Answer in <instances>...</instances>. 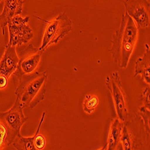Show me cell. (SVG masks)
Returning a JSON list of instances; mask_svg holds the SVG:
<instances>
[{
  "label": "cell",
  "mask_w": 150,
  "mask_h": 150,
  "mask_svg": "<svg viewBox=\"0 0 150 150\" xmlns=\"http://www.w3.org/2000/svg\"><path fill=\"white\" fill-rule=\"evenodd\" d=\"M138 28L134 20L126 13L122 15L119 28L113 34L109 52L114 62L126 69L137 41Z\"/></svg>",
  "instance_id": "6da1fadb"
},
{
  "label": "cell",
  "mask_w": 150,
  "mask_h": 150,
  "mask_svg": "<svg viewBox=\"0 0 150 150\" xmlns=\"http://www.w3.org/2000/svg\"><path fill=\"white\" fill-rule=\"evenodd\" d=\"M18 78L19 83L15 92L16 100L23 108H35L45 98L47 72H33Z\"/></svg>",
  "instance_id": "7a4b0ae2"
},
{
  "label": "cell",
  "mask_w": 150,
  "mask_h": 150,
  "mask_svg": "<svg viewBox=\"0 0 150 150\" xmlns=\"http://www.w3.org/2000/svg\"><path fill=\"white\" fill-rule=\"evenodd\" d=\"M71 29V20L65 13H61L54 20L48 22L39 50L43 52L49 46L57 44Z\"/></svg>",
  "instance_id": "3957f363"
},
{
  "label": "cell",
  "mask_w": 150,
  "mask_h": 150,
  "mask_svg": "<svg viewBox=\"0 0 150 150\" xmlns=\"http://www.w3.org/2000/svg\"><path fill=\"white\" fill-rule=\"evenodd\" d=\"M105 83L109 90L115 107L117 114L122 121H126L128 118L127 100L118 71L110 73L105 78Z\"/></svg>",
  "instance_id": "277c9868"
},
{
  "label": "cell",
  "mask_w": 150,
  "mask_h": 150,
  "mask_svg": "<svg viewBox=\"0 0 150 150\" xmlns=\"http://www.w3.org/2000/svg\"><path fill=\"white\" fill-rule=\"evenodd\" d=\"M29 19V16L23 18L17 15L9 21L7 24L9 33L8 45L21 46L33 39V32L27 24Z\"/></svg>",
  "instance_id": "5b68a950"
},
{
  "label": "cell",
  "mask_w": 150,
  "mask_h": 150,
  "mask_svg": "<svg viewBox=\"0 0 150 150\" xmlns=\"http://www.w3.org/2000/svg\"><path fill=\"white\" fill-rule=\"evenodd\" d=\"M23 109L19 102L16 100L14 105L10 110L0 113V120L4 123L8 130L10 145L13 144L16 137L21 134L22 126L28 120V117L24 116Z\"/></svg>",
  "instance_id": "8992f818"
},
{
  "label": "cell",
  "mask_w": 150,
  "mask_h": 150,
  "mask_svg": "<svg viewBox=\"0 0 150 150\" xmlns=\"http://www.w3.org/2000/svg\"><path fill=\"white\" fill-rule=\"evenodd\" d=\"M126 13L136 21L137 28L149 25V7L148 0H126L124 1Z\"/></svg>",
  "instance_id": "52a82bcc"
},
{
  "label": "cell",
  "mask_w": 150,
  "mask_h": 150,
  "mask_svg": "<svg viewBox=\"0 0 150 150\" xmlns=\"http://www.w3.org/2000/svg\"><path fill=\"white\" fill-rule=\"evenodd\" d=\"M43 52L32 44L21 52L18 67L14 74L18 78L33 73L39 65Z\"/></svg>",
  "instance_id": "ba28073f"
},
{
  "label": "cell",
  "mask_w": 150,
  "mask_h": 150,
  "mask_svg": "<svg viewBox=\"0 0 150 150\" xmlns=\"http://www.w3.org/2000/svg\"><path fill=\"white\" fill-rule=\"evenodd\" d=\"M5 48L4 54L0 61V74L8 78L16 71L19 58L16 53V46L6 43Z\"/></svg>",
  "instance_id": "9c48e42d"
},
{
  "label": "cell",
  "mask_w": 150,
  "mask_h": 150,
  "mask_svg": "<svg viewBox=\"0 0 150 150\" xmlns=\"http://www.w3.org/2000/svg\"><path fill=\"white\" fill-rule=\"evenodd\" d=\"M23 3V0H4L3 10L0 14V27L2 28L3 35L9 21L21 14Z\"/></svg>",
  "instance_id": "30bf717a"
},
{
  "label": "cell",
  "mask_w": 150,
  "mask_h": 150,
  "mask_svg": "<svg viewBox=\"0 0 150 150\" xmlns=\"http://www.w3.org/2000/svg\"><path fill=\"white\" fill-rule=\"evenodd\" d=\"M145 52L142 57L138 58L136 62L134 76L141 74L142 79L148 84L150 83V49L145 44Z\"/></svg>",
  "instance_id": "8fae6325"
},
{
  "label": "cell",
  "mask_w": 150,
  "mask_h": 150,
  "mask_svg": "<svg viewBox=\"0 0 150 150\" xmlns=\"http://www.w3.org/2000/svg\"><path fill=\"white\" fill-rule=\"evenodd\" d=\"M122 129V125L121 122L118 119L114 120L110 125L108 141L102 149L114 150L117 149L120 142Z\"/></svg>",
  "instance_id": "7c38bea8"
},
{
  "label": "cell",
  "mask_w": 150,
  "mask_h": 150,
  "mask_svg": "<svg viewBox=\"0 0 150 150\" xmlns=\"http://www.w3.org/2000/svg\"><path fill=\"white\" fill-rule=\"evenodd\" d=\"M45 115H46V112H43V114H42V116L41 117L40 121L39 122L38 127H37V131L35 134L34 135V136L30 137H22L21 135V134H19L16 137L17 140L16 141V142H13L14 148H15L16 149H25V150L35 149L34 145V141L37 133L40 132V130L42 125V123L44 121Z\"/></svg>",
  "instance_id": "4fadbf2b"
},
{
  "label": "cell",
  "mask_w": 150,
  "mask_h": 150,
  "mask_svg": "<svg viewBox=\"0 0 150 150\" xmlns=\"http://www.w3.org/2000/svg\"><path fill=\"white\" fill-rule=\"evenodd\" d=\"M98 99L96 95L86 96L83 103V110L87 114H91L97 106Z\"/></svg>",
  "instance_id": "5bb4252c"
},
{
  "label": "cell",
  "mask_w": 150,
  "mask_h": 150,
  "mask_svg": "<svg viewBox=\"0 0 150 150\" xmlns=\"http://www.w3.org/2000/svg\"><path fill=\"white\" fill-rule=\"evenodd\" d=\"M10 146L8 132L4 123L0 120V149Z\"/></svg>",
  "instance_id": "9a60e30c"
},
{
  "label": "cell",
  "mask_w": 150,
  "mask_h": 150,
  "mask_svg": "<svg viewBox=\"0 0 150 150\" xmlns=\"http://www.w3.org/2000/svg\"><path fill=\"white\" fill-rule=\"evenodd\" d=\"M120 142L122 144L123 149L129 150L132 149L131 137L126 126H124L122 129L121 134L120 137Z\"/></svg>",
  "instance_id": "2e32d148"
},
{
  "label": "cell",
  "mask_w": 150,
  "mask_h": 150,
  "mask_svg": "<svg viewBox=\"0 0 150 150\" xmlns=\"http://www.w3.org/2000/svg\"><path fill=\"white\" fill-rule=\"evenodd\" d=\"M139 113L141 117L142 118L145 127L148 134H149V118H150V112L149 109L145 108V106H142L139 109Z\"/></svg>",
  "instance_id": "e0dca14e"
},
{
  "label": "cell",
  "mask_w": 150,
  "mask_h": 150,
  "mask_svg": "<svg viewBox=\"0 0 150 150\" xmlns=\"http://www.w3.org/2000/svg\"><path fill=\"white\" fill-rule=\"evenodd\" d=\"M34 145L35 149H42L45 148L46 145V140L45 137L42 134H39V132L37 133L35 136L34 141Z\"/></svg>",
  "instance_id": "ac0fdd59"
},
{
  "label": "cell",
  "mask_w": 150,
  "mask_h": 150,
  "mask_svg": "<svg viewBox=\"0 0 150 150\" xmlns=\"http://www.w3.org/2000/svg\"><path fill=\"white\" fill-rule=\"evenodd\" d=\"M149 94H150V90L149 88H146L144 91L142 95V100L144 103V106L149 109L150 108V103H149Z\"/></svg>",
  "instance_id": "d6986e66"
},
{
  "label": "cell",
  "mask_w": 150,
  "mask_h": 150,
  "mask_svg": "<svg viewBox=\"0 0 150 150\" xmlns=\"http://www.w3.org/2000/svg\"><path fill=\"white\" fill-rule=\"evenodd\" d=\"M8 78L4 75L0 74V89H3L6 88L7 85Z\"/></svg>",
  "instance_id": "ffe728a7"
},
{
  "label": "cell",
  "mask_w": 150,
  "mask_h": 150,
  "mask_svg": "<svg viewBox=\"0 0 150 150\" xmlns=\"http://www.w3.org/2000/svg\"><path fill=\"white\" fill-rule=\"evenodd\" d=\"M1 1H2V0H0V2H1Z\"/></svg>",
  "instance_id": "44dd1931"
}]
</instances>
